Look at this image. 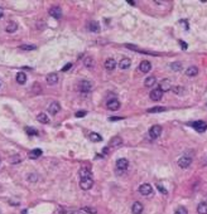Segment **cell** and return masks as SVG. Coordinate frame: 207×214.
<instances>
[{
	"mask_svg": "<svg viewBox=\"0 0 207 214\" xmlns=\"http://www.w3.org/2000/svg\"><path fill=\"white\" fill-rule=\"evenodd\" d=\"M115 67H116V62H115V59L114 58H109L106 59V62H105V68L107 71H114L115 69Z\"/></svg>",
	"mask_w": 207,
	"mask_h": 214,
	"instance_id": "15",
	"label": "cell"
},
{
	"mask_svg": "<svg viewBox=\"0 0 207 214\" xmlns=\"http://www.w3.org/2000/svg\"><path fill=\"white\" fill-rule=\"evenodd\" d=\"M158 88H159L162 92H167V91L172 89V87H170V81L169 79H163V81L159 82V87Z\"/></svg>",
	"mask_w": 207,
	"mask_h": 214,
	"instance_id": "9",
	"label": "cell"
},
{
	"mask_svg": "<svg viewBox=\"0 0 207 214\" xmlns=\"http://www.w3.org/2000/svg\"><path fill=\"white\" fill-rule=\"evenodd\" d=\"M88 28H90L91 32H95V33H99L100 32V25H99V23H97V22H91Z\"/></svg>",
	"mask_w": 207,
	"mask_h": 214,
	"instance_id": "23",
	"label": "cell"
},
{
	"mask_svg": "<svg viewBox=\"0 0 207 214\" xmlns=\"http://www.w3.org/2000/svg\"><path fill=\"white\" fill-rule=\"evenodd\" d=\"M4 16V10H3V8H0V19Z\"/></svg>",
	"mask_w": 207,
	"mask_h": 214,
	"instance_id": "41",
	"label": "cell"
},
{
	"mask_svg": "<svg viewBox=\"0 0 207 214\" xmlns=\"http://www.w3.org/2000/svg\"><path fill=\"white\" fill-rule=\"evenodd\" d=\"M78 174H80L81 179H87V178H91V171L86 168H81L80 171H78Z\"/></svg>",
	"mask_w": 207,
	"mask_h": 214,
	"instance_id": "18",
	"label": "cell"
},
{
	"mask_svg": "<svg viewBox=\"0 0 207 214\" xmlns=\"http://www.w3.org/2000/svg\"><path fill=\"white\" fill-rule=\"evenodd\" d=\"M139 69H140L143 73H148L150 69H152V64L148 60H143V62L139 64Z\"/></svg>",
	"mask_w": 207,
	"mask_h": 214,
	"instance_id": "13",
	"label": "cell"
},
{
	"mask_svg": "<svg viewBox=\"0 0 207 214\" xmlns=\"http://www.w3.org/2000/svg\"><path fill=\"white\" fill-rule=\"evenodd\" d=\"M16 28H18L16 23H9L5 29H7V32H8V33H13V32H15V30H16Z\"/></svg>",
	"mask_w": 207,
	"mask_h": 214,
	"instance_id": "28",
	"label": "cell"
},
{
	"mask_svg": "<svg viewBox=\"0 0 207 214\" xmlns=\"http://www.w3.org/2000/svg\"><path fill=\"white\" fill-rule=\"evenodd\" d=\"M155 82H157V79H155V77L154 76H150V77H148L147 79H145V86L147 87H152V86H154L155 84Z\"/></svg>",
	"mask_w": 207,
	"mask_h": 214,
	"instance_id": "24",
	"label": "cell"
},
{
	"mask_svg": "<svg viewBox=\"0 0 207 214\" xmlns=\"http://www.w3.org/2000/svg\"><path fill=\"white\" fill-rule=\"evenodd\" d=\"M172 91L176 95H179V96L184 93V88L181 87V86H174V87H172Z\"/></svg>",
	"mask_w": 207,
	"mask_h": 214,
	"instance_id": "27",
	"label": "cell"
},
{
	"mask_svg": "<svg viewBox=\"0 0 207 214\" xmlns=\"http://www.w3.org/2000/svg\"><path fill=\"white\" fill-rule=\"evenodd\" d=\"M143 209H144V207H143V204L140 203V201H134V204L131 207V212L134 214H142Z\"/></svg>",
	"mask_w": 207,
	"mask_h": 214,
	"instance_id": "11",
	"label": "cell"
},
{
	"mask_svg": "<svg viewBox=\"0 0 207 214\" xmlns=\"http://www.w3.org/2000/svg\"><path fill=\"white\" fill-rule=\"evenodd\" d=\"M50 14L53 18H57V19H59V18L62 16V10H61V8H58V7H52L50 9Z\"/></svg>",
	"mask_w": 207,
	"mask_h": 214,
	"instance_id": "14",
	"label": "cell"
},
{
	"mask_svg": "<svg viewBox=\"0 0 207 214\" xmlns=\"http://www.w3.org/2000/svg\"><path fill=\"white\" fill-rule=\"evenodd\" d=\"M160 133H162V127H160L159 125H154V126H152V127L149 128V136H150L152 139L159 137Z\"/></svg>",
	"mask_w": 207,
	"mask_h": 214,
	"instance_id": "3",
	"label": "cell"
},
{
	"mask_svg": "<svg viewBox=\"0 0 207 214\" xmlns=\"http://www.w3.org/2000/svg\"><path fill=\"white\" fill-rule=\"evenodd\" d=\"M198 214H207V203H200L197 207Z\"/></svg>",
	"mask_w": 207,
	"mask_h": 214,
	"instance_id": "22",
	"label": "cell"
},
{
	"mask_svg": "<svg viewBox=\"0 0 207 214\" xmlns=\"http://www.w3.org/2000/svg\"><path fill=\"white\" fill-rule=\"evenodd\" d=\"M83 64L86 66V67H91V66L94 64V59L91 58V57H86V58L83 59Z\"/></svg>",
	"mask_w": 207,
	"mask_h": 214,
	"instance_id": "31",
	"label": "cell"
},
{
	"mask_svg": "<svg viewBox=\"0 0 207 214\" xmlns=\"http://www.w3.org/2000/svg\"><path fill=\"white\" fill-rule=\"evenodd\" d=\"M163 111H166V108L160 107V106H157V107H153V108H149L148 110L149 113H157V112H163Z\"/></svg>",
	"mask_w": 207,
	"mask_h": 214,
	"instance_id": "29",
	"label": "cell"
},
{
	"mask_svg": "<svg viewBox=\"0 0 207 214\" xmlns=\"http://www.w3.org/2000/svg\"><path fill=\"white\" fill-rule=\"evenodd\" d=\"M162 97H163V92L159 89V88H154L153 91L150 92V98L153 100V101H160L162 100Z\"/></svg>",
	"mask_w": 207,
	"mask_h": 214,
	"instance_id": "7",
	"label": "cell"
},
{
	"mask_svg": "<svg viewBox=\"0 0 207 214\" xmlns=\"http://www.w3.org/2000/svg\"><path fill=\"white\" fill-rule=\"evenodd\" d=\"M16 82L18 83H20V84H24L27 82V75L26 73H23V72H19L16 75Z\"/></svg>",
	"mask_w": 207,
	"mask_h": 214,
	"instance_id": "21",
	"label": "cell"
},
{
	"mask_svg": "<svg viewBox=\"0 0 207 214\" xmlns=\"http://www.w3.org/2000/svg\"><path fill=\"white\" fill-rule=\"evenodd\" d=\"M40 155H42V150H40V149H35V150H33V151L29 152V157H30V159H37V157H39Z\"/></svg>",
	"mask_w": 207,
	"mask_h": 214,
	"instance_id": "25",
	"label": "cell"
},
{
	"mask_svg": "<svg viewBox=\"0 0 207 214\" xmlns=\"http://www.w3.org/2000/svg\"><path fill=\"white\" fill-rule=\"evenodd\" d=\"M181 44H182V48H187V44H186V43H183L182 40H181Z\"/></svg>",
	"mask_w": 207,
	"mask_h": 214,
	"instance_id": "43",
	"label": "cell"
},
{
	"mask_svg": "<svg viewBox=\"0 0 207 214\" xmlns=\"http://www.w3.org/2000/svg\"><path fill=\"white\" fill-rule=\"evenodd\" d=\"M130 64H131V60L129 59V58H123L120 60V63H119V67L121 69H128L130 67Z\"/></svg>",
	"mask_w": 207,
	"mask_h": 214,
	"instance_id": "17",
	"label": "cell"
},
{
	"mask_svg": "<svg viewBox=\"0 0 207 214\" xmlns=\"http://www.w3.org/2000/svg\"><path fill=\"white\" fill-rule=\"evenodd\" d=\"M86 111H78V112H76V117H85L86 116Z\"/></svg>",
	"mask_w": 207,
	"mask_h": 214,
	"instance_id": "37",
	"label": "cell"
},
{
	"mask_svg": "<svg viewBox=\"0 0 207 214\" xmlns=\"http://www.w3.org/2000/svg\"><path fill=\"white\" fill-rule=\"evenodd\" d=\"M94 185V181L91 178H87V179H81L80 181V186L81 189H83V190H88V189H91Z\"/></svg>",
	"mask_w": 207,
	"mask_h": 214,
	"instance_id": "6",
	"label": "cell"
},
{
	"mask_svg": "<svg viewBox=\"0 0 207 214\" xmlns=\"http://www.w3.org/2000/svg\"><path fill=\"white\" fill-rule=\"evenodd\" d=\"M0 163H2V161H0Z\"/></svg>",
	"mask_w": 207,
	"mask_h": 214,
	"instance_id": "45",
	"label": "cell"
},
{
	"mask_svg": "<svg viewBox=\"0 0 207 214\" xmlns=\"http://www.w3.org/2000/svg\"><path fill=\"white\" fill-rule=\"evenodd\" d=\"M128 3H129L130 5H135V1H131V0H129V1H128Z\"/></svg>",
	"mask_w": 207,
	"mask_h": 214,
	"instance_id": "44",
	"label": "cell"
},
{
	"mask_svg": "<svg viewBox=\"0 0 207 214\" xmlns=\"http://www.w3.org/2000/svg\"><path fill=\"white\" fill-rule=\"evenodd\" d=\"M28 180L29 181H35V180H37V175H35V174H29Z\"/></svg>",
	"mask_w": 207,
	"mask_h": 214,
	"instance_id": "38",
	"label": "cell"
},
{
	"mask_svg": "<svg viewBox=\"0 0 207 214\" xmlns=\"http://www.w3.org/2000/svg\"><path fill=\"white\" fill-rule=\"evenodd\" d=\"M26 131H27V133L28 135H30V136H34V135H37V130L35 128H32V127H26Z\"/></svg>",
	"mask_w": 207,
	"mask_h": 214,
	"instance_id": "33",
	"label": "cell"
},
{
	"mask_svg": "<svg viewBox=\"0 0 207 214\" xmlns=\"http://www.w3.org/2000/svg\"><path fill=\"white\" fill-rule=\"evenodd\" d=\"M71 67H72V64H71V63H67V64H66V66L63 67V68H62V71H63V72H66V71H68V69L71 68Z\"/></svg>",
	"mask_w": 207,
	"mask_h": 214,
	"instance_id": "40",
	"label": "cell"
},
{
	"mask_svg": "<svg viewBox=\"0 0 207 214\" xmlns=\"http://www.w3.org/2000/svg\"><path fill=\"white\" fill-rule=\"evenodd\" d=\"M102 151H104V154H107V152L110 151V149H109V148H105V149H104Z\"/></svg>",
	"mask_w": 207,
	"mask_h": 214,
	"instance_id": "42",
	"label": "cell"
},
{
	"mask_svg": "<svg viewBox=\"0 0 207 214\" xmlns=\"http://www.w3.org/2000/svg\"><path fill=\"white\" fill-rule=\"evenodd\" d=\"M37 120L40 122V124H48V122H50L48 116H47L46 113H43V112H40V113L37 115Z\"/></svg>",
	"mask_w": 207,
	"mask_h": 214,
	"instance_id": "20",
	"label": "cell"
},
{
	"mask_svg": "<svg viewBox=\"0 0 207 214\" xmlns=\"http://www.w3.org/2000/svg\"><path fill=\"white\" fill-rule=\"evenodd\" d=\"M181 63L179 62H176V63H172V66H170V68L174 69V71H179L181 69Z\"/></svg>",
	"mask_w": 207,
	"mask_h": 214,
	"instance_id": "35",
	"label": "cell"
},
{
	"mask_svg": "<svg viewBox=\"0 0 207 214\" xmlns=\"http://www.w3.org/2000/svg\"><path fill=\"white\" fill-rule=\"evenodd\" d=\"M58 82V76L56 73H50V75L47 76V83L48 84H56Z\"/></svg>",
	"mask_w": 207,
	"mask_h": 214,
	"instance_id": "16",
	"label": "cell"
},
{
	"mask_svg": "<svg viewBox=\"0 0 207 214\" xmlns=\"http://www.w3.org/2000/svg\"><path fill=\"white\" fill-rule=\"evenodd\" d=\"M186 75H187L188 77L197 76V75H198V68H197V67H194V66H191L190 68H187V71H186Z\"/></svg>",
	"mask_w": 207,
	"mask_h": 214,
	"instance_id": "19",
	"label": "cell"
},
{
	"mask_svg": "<svg viewBox=\"0 0 207 214\" xmlns=\"http://www.w3.org/2000/svg\"><path fill=\"white\" fill-rule=\"evenodd\" d=\"M83 210H85V212H87V213H91V214H96V209H95V208L85 207V208H83Z\"/></svg>",
	"mask_w": 207,
	"mask_h": 214,
	"instance_id": "36",
	"label": "cell"
},
{
	"mask_svg": "<svg viewBox=\"0 0 207 214\" xmlns=\"http://www.w3.org/2000/svg\"><path fill=\"white\" fill-rule=\"evenodd\" d=\"M59 110H61V106H59V103L58 102H52L50 106H48V112H50L51 115H56L59 112Z\"/></svg>",
	"mask_w": 207,
	"mask_h": 214,
	"instance_id": "12",
	"label": "cell"
},
{
	"mask_svg": "<svg viewBox=\"0 0 207 214\" xmlns=\"http://www.w3.org/2000/svg\"><path fill=\"white\" fill-rule=\"evenodd\" d=\"M20 49H23V51H33V49H35V45H33V44H23L20 47Z\"/></svg>",
	"mask_w": 207,
	"mask_h": 214,
	"instance_id": "32",
	"label": "cell"
},
{
	"mask_svg": "<svg viewBox=\"0 0 207 214\" xmlns=\"http://www.w3.org/2000/svg\"><path fill=\"white\" fill-rule=\"evenodd\" d=\"M177 164H178V166L181 169H187L192 164V159L190 156H182V157L178 159V163Z\"/></svg>",
	"mask_w": 207,
	"mask_h": 214,
	"instance_id": "2",
	"label": "cell"
},
{
	"mask_svg": "<svg viewBox=\"0 0 207 214\" xmlns=\"http://www.w3.org/2000/svg\"><path fill=\"white\" fill-rule=\"evenodd\" d=\"M192 126L194 127V130L198 131V132H205L206 128H207V124L203 122V121H196Z\"/></svg>",
	"mask_w": 207,
	"mask_h": 214,
	"instance_id": "8",
	"label": "cell"
},
{
	"mask_svg": "<svg viewBox=\"0 0 207 214\" xmlns=\"http://www.w3.org/2000/svg\"><path fill=\"white\" fill-rule=\"evenodd\" d=\"M174 214H188V210L186 209L184 207H178Z\"/></svg>",
	"mask_w": 207,
	"mask_h": 214,
	"instance_id": "34",
	"label": "cell"
},
{
	"mask_svg": "<svg viewBox=\"0 0 207 214\" xmlns=\"http://www.w3.org/2000/svg\"><path fill=\"white\" fill-rule=\"evenodd\" d=\"M92 89V83L90 81H81L78 83V91L82 93H86V92H90V91Z\"/></svg>",
	"mask_w": 207,
	"mask_h": 214,
	"instance_id": "1",
	"label": "cell"
},
{
	"mask_svg": "<svg viewBox=\"0 0 207 214\" xmlns=\"http://www.w3.org/2000/svg\"><path fill=\"white\" fill-rule=\"evenodd\" d=\"M106 107L110 110V111H116V110L120 108V102L116 98H112V100H109L106 103Z\"/></svg>",
	"mask_w": 207,
	"mask_h": 214,
	"instance_id": "5",
	"label": "cell"
},
{
	"mask_svg": "<svg viewBox=\"0 0 207 214\" xmlns=\"http://www.w3.org/2000/svg\"><path fill=\"white\" fill-rule=\"evenodd\" d=\"M90 139H91V141H94V142H100L101 141V136L99 135V133H96V132H91L90 133Z\"/></svg>",
	"mask_w": 207,
	"mask_h": 214,
	"instance_id": "26",
	"label": "cell"
},
{
	"mask_svg": "<svg viewBox=\"0 0 207 214\" xmlns=\"http://www.w3.org/2000/svg\"><path fill=\"white\" fill-rule=\"evenodd\" d=\"M128 166H129V161H128V159H119V160L116 161V168H118V170L124 171V170L128 169Z\"/></svg>",
	"mask_w": 207,
	"mask_h": 214,
	"instance_id": "10",
	"label": "cell"
},
{
	"mask_svg": "<svg viewBox=\"0 0 207 214\" xmlns=\"http://www.w3.org/2000/svg\"><path fill=\"white\" fill-rule=\"evenodd\" d=\"M158 189H159V190L163 193V194H168V192H167V189L166 188H163L162 185H158Z\"/></svg>",
	"mask_w": 207,
	"mask_h": 214,
	"instance_id": "39",
	"label": "cell"
},
{
	"mask_svg": "<svg viewBox=\"0 0 207 214\" xmlns=\"http://www.w3.org/2000/svg\"><path fill=\"white\" fill-rule=\"evenodd\" d=\"M121 142H123V141H121V139L116 136V137L111 139V141H110V144H109V145H110V146H119V145H121Z\"/></svg>",
	"mask_w": 207,
	"mask_h": 214,
	"instance_id": "30",
	"label": "cell"
},
{
	"mask_svg": "<svg viewBox=\"0 0 207 214\" xmlns=\"http://www.w3.org/2000/svg\"><path fill=\"white\" fill-rule=\"evenodd\" d=\"M139 193L147 197V195H150L152 193H153V188H152L150 184H147V183H145V184H142L140 186H139Z\"/></svg>",
	"mask_w": 207,
	"mask_h": 214,
	"instance_id": "4",
	"label": "cell"
}]
</instances>
